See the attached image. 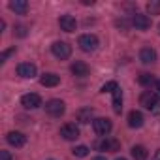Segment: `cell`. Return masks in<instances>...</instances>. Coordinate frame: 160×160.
Listing matches in <instances>:
<instances>
[{
    "instance_id": "cell-12",
    "label": "cell",
    "mask_w": 160,
    "mask_h": 160,
    "mask_svg": "<svg viewBox=\"0 0 160 160\" xmlns=\"http://www.w3.org/2000/svg\"><path fill=\"white\" fill-rule=\"evenodd\" d=\"M6 141L12 145V147H23L27 143V136L21 134V132H10L6 136Z\"/></svg>"
},
{
    "instance_id": "cell-25",
    "label": "cell",
    "mask_w": 160,
    "mask_h": 160,
    "mask_svg": "<svg viewBox=\"0 0 160 160\" xmlns=\"http://www.w3.org/2000/svg\"><path fill=\"white\" fill-rule=\"evenodd\" d=\"M13 34L19 36V38H25V36H27V27H25V25H17V27L13 28Z\"/></svg>"
},
{
    "instance_id": "cell-23",
    "label": "cell",
    "mask_w": 160,
    "mask_h": 160,
    "mask_svg": "<svg viewBox=\"0 0 160 160\" xmlns=\"http://www.w3.org/2000/svg\"><path fill=\"white\" fill-rule=\"evenodd\" d=\"M147 12H149L151 15H156V13H160V2H156V0L149 2V4H147Z\"/></svg>"
},
{
    "instance_id": "cell-13",
    "label": "cell",
    "mask_w": 160,
    "mask_h": 160,
    "mask_svg": "<svg viewBox=\"0 0 160 160\" xmlns=\"http://www.w3.org/2000/svg\"><path fill=\"white\" fill-rule=\"evenodd\" d=\"M70 70H72V73L77 75V77H85V75H89V72H91V68H89L83 60H75V62L70 66Z\"/></svg>"
},
{
    "instance_id": "cell-20",
    "label": "cell",
    "mask_w": 160,
    "mask_h": 160,
    "mask_svg": "<svg viewBox=\"0 0 160 160\" xmlns=\"http://www.w3.org/2000/svg\"><path fill=\"white\" fill-rule=\"evenodd\" d=\"M132 156H134L136 160H147L149 152H147V149H145L143 145H134V147H132Z\"/></svg>"
},
{
    "instance_id": "cell-19",
    "label": "cell",
    "mask_w": 160,
    "mask_h": 160,
    "mask_svg": "<svg viewBox=\"0 0 160 160\" xmlns=\"http://www.w3.org/2000/svg\"><path fill=\"white\" fill-rule=\"evenodd\" d=\"M113 111L115 113H121L122 111V91L121 89H117L115 92H113Z\"/></svg>"
},
{
    "instance_id": "cell-32",
    "label": "cell",
    "mask_w": 160,
    "mask_h": 160,
    "mask_svg": "<svg viewBox=\"0 0 160 160\" xmlns=\"http://www.w3.org/2000/svg\"><path fill=\"white\" fill-rule=\"evenodd\" d=\"M117 160H126V158H117Z\"/></svg>"
},
{
    "instance_id": "cell-30",
    "label": "cell",
    "mask_w": 160,
    "mask_h": 160,
    "mask_svg": "<svg viewBox=\"0 0 160 160\" xmlns=\"http://www.w3.org/2000/svg\"><path fill=\"white\" fill-rule=\"evenodd\" d=\"M156 89H158V92H160V79L156 81Z\"/></svg>"
},
{
    "instance_id": "cell-7",
    "label": "cell",
    "mask_w": 160,
    "mask_h": 160,
    "mask_svg": "<svg viewBox=\"0 0 160 160\" xmlns=\"http://www.w3.org/2000/svg\"><path fill=\"white\" fill-rule=\"evenodd\" d=\"M36 64H32V62H21L19 66H17V75H21V77H25V79H32L34 75H36Z\"/></svg>"
},
{
    "instance_id": "cell-9",
    "label": "cell",
    "mask_w": 160,
    "mask_h": 160,
    "mask_svg": "<svg viewBox=\"0 0 160 160\" xmlns=\"http://www.w3.org/2000/svg\"><path fill=\"white\" fill-rule=\"evenodd\" d=\"M60 136H62L64 139H68V141H73V139L79 138V128H77L73 122H66V124L60 128Z\"/></svg>"
},
{
    "instance_id": "cell-31",
    "label": "cell",
    "mask_w": 160,
    "mask_h": 160,
    "mask_svg": "<svg viewBox=\"0 0 160 160\" xmlns=\"http://www.w3.org/2000/svg\"><path fill=\"white\" fill-rule=\"evenodd\" d=\"M158 34H160V25H158Z\"/></svg>"
},
{
    "instance_id": "cell-1",
    "label": "cell",
    "mask_w": 160,
    "mask_h": 160,
    "mask_svg": "<svg viewBox=\"0 0 160 160\" xmlns=\"http://www.w3.org/2000/svg\"><path fill=\"white\" fill-rule=\"evenodd\" d=\"M77 45L81 47L83 51H87V53H91V51H94V49H98V45H100V42H98V38L94 36V34H81L79 36V40H77Z\"/></svg>"
},
{
    "instance_id": "cell-16",
    "label": "cell",
    "mask_w": 160,
    "mask_h": 160,
    "mask_svg": "<svg viewBox=\"0 0 160 160\" xmlns=\"http://www.w3.org/2000/svg\"><path fill=\"white\" fill-rule=\"evenodd\" d=\"M10 10L19 13V15H25L28 12V2H27V0H12V2H10Z\"/></svg>"
},
{
    "instance_id": "cell-15",
    "label": "cell",
    "mask_w": 160,
    "mask_h": 160,
    "mask_svg": "<svg viewBox=\"0 0 160 160\" xmlns=\"http://www.w3.org/2000/svg\"><path fill=\"white\" fill-rule=\"evenodd\" d=\"M143 121H145V119H143L141 111H136V109H134V111L128 113V126H130V128H141V126H143Z\"/></svg>"
},
{
    "instance_id": "cell-26",
    "label": "cell",
    "mask_w": 160,
    "mask_h": 160,
    "mask_svg": "<svg viewBox=\"0 0 160 160\" xmlns=\"http://www.w3.org/2000/svg\"><path fill=\"white\" fill-rule=\"evenodd\" d=\"M13 53H15V47H12V49H6L2 55H0V62H6V60H8V57H10V55H13Z\"/></svg>"
},
{
    "instance_id": "cell-5",
    "label": "cell",
    "mask_w": 160,
    "mask_h": 160,
    "mask_svg": "<svg viewBox=\"0 0 160 160\" xmlns=\"http://www.w3.org/2000/svg\"><path fill=\"white\" fill-rule=\"evenodd\" d=\"M45 111H47L51 117H60V115H64L66 106H64L62 100H49V102L45 104Z\"/></svg>"
},
{
    "instance_id": "cell-21",
    "label": "cell",
    "mask_w": 160,
    "mask_h": 160,
    "mask_svg": "<svg viewBox=\"0 0 160 160\" xmlns=\"http://www.w3.org/2000/svg\"><path fill=\"white\" fill-rule=\"evenodd\" d=\"M138 81H139V85H143V87H151L152 83H156L154 77H152L151 73H141V75L138 77Z\"/></svg>"
},
{
    "instance_id": "cell-18",
    "label": "cell",
    "mask_w": 160,
    "mask_h": 160,
    "mask_svg": "<svg viewBox=\"0 0 160 160\" xmlns=\"http://www.w3.org/2000/svg\"><path fill=\"white\" fill-rule=\"evenodd\" d=\"M92 115H94V111H92L91 108H83V109L77 111V121L81 122V124H87V122L92 119Z\"/></svg>"
},
{
    "instance_id": "cell-27",
    "label": "cell",
    "mask_w": 160,
    "mask_h": 160,
    "mask_svg": "<svg viewBox=\"0 0 160 160\" xmlns=\"http://www.w3.org/2000/svg\"><path fill=\"white\" fill-rule=\"evenodd\" d=\"M0 160H12V154L8 151H0Z\"/></svg>"
},
{
    "instance_id": "cell-4",
    "label": "cell",
    "mask_w": 160,
    "mask_h": 160,
    "mask_svg": "<svg viewBox=\"0 0 160 160\" xmlns=\"http://www.w3.org/2000/svg\"><path fill=\"white\" fill-rule=\"evenodd\" d=\"M139 104H141L145 109H156V108L160 106V98H158V94H154V92H151V91H145V92L141 94V98H139Z\"/></svg>"
},
{
    "instance_id": "cell-3",
    "label": "cell",
    "mask_w": 160,
    "mask_h": 160,
    "mask_svg": "<svg viewBox=\"0 0 160 160\" xmlns=\"http://www.w3.org/2000/svg\"><path fill=\"white\" fill-rule=\"evenodd\" d=\"M92 128H94V132L98 134V136H102V138H106L109 132H111V128H113V124H111V121L109 119H104V117H98V119H94L92 121Z\"/></svg>"
},
{
    "instance_id": "cell-22",
    "label": "cell",
    "mask_w": 160,
    "mask_h": 160,
    "mask_svg": "<svg viewBox=\"0 0 160 160\" xmlns=\"http://www.w3.org/2000/svg\"><path fill=\"white\" fill-rule=\"evenodd\" d=\"M72 152H73V156H77V158H83V156L89 154V147H87V145H77Z\"/></svg>"
},
{
    "instance_id": "cell-2",
    "label": "cell",
    "mask_w": 160,
    "mask_h": 160,
    "mask_svg": "<svg viewBox=\"0 0 160 160\" xmlns=\"http://www.w3.org/2000/svg\"><path fill=\"white\" fill-rule=\"evenodd\" d=\"M51 53H53L57 58L66 60V58H70V55H72V45L66 43V42H55V43L51 45Z\"/></svg>"
},
{
    "instance_id": "cell-14",
    "label": "cell",
    "mask_w": 160,
    "mask_h": 160,
    "mask_svg": "<svg viewBox=\"0 0 160 160\" xmlns=\"http://www.w3.org/2000/svg\"><path fill=\"white\" fill-rule=\"evenodd\" d=\"M139 60H141L143 64H152V62L156 60V51H154L152 47H143V49L139 51Z\"/></svg>"
},
{
    "instance_id": "cell-10",
    "label": "cell",
    "mask_w": 160,
    "mask_h": 160,
    "mask_svg": "<svg viewBox=\"0 0 160 160\" xmlns=\"http://www.w3.org/2000/svg\"><path fill=\"white\" fill-rule=\"evenodd\" d=\"M132 25H134L138 30H147V28L151 27V17H149V15H143V13H134Z\"/></svg>"
},
{
    "instance_id": "cell-17",
    "label": "cell",
    "mask_w": 160,
    "mask_h": 160,
    "mask_svg": "<svg viewBox=\"0 0 160 160\" xmlns=\"http://www.w3.org/2000/svg\"><path fill=\"white\" fill-rule=\"evenodd\" d=\"M40 83H42L43 87H57V85L60 83V77H58L57 73H43V75L40 77Z\"/></svg>"
},
{
    "instance_id": "cell-24",
    "label": "cell",
    "mask_w": 160,
    "mask_h": 160,
    "mask_svg": "<svg viewBox=\"0 0 160 160\" xmlns=\"http://www.w3.org/2000/svg\"><path fill=\"white\" fill-rule=\"evenodd\" d=\"M119 89V85L115 83V81H108L104 87H102V92H115Z\"/></svg>"
},
{
    "instance_id": "cell-8",
    "label": "cell",
    "mask_w": 160,
    "mask_h": 160,
    "mask_svg": "<svg viewBox=\"0 0 160 160\" xmlns=\"http://www.w3.org/2000/svg\"><path fill=\"white\" fill-rule=\"evenodd\" d=\"M21 104H23L27 109H36V108H40V106H42V98H40V94L28 92V94H23Z\"/></svg>"
},
{
    "instance_id": "cell-33",
    "label": "cell",
    "mask_w": 160,
    "mask_h": 160,
    "mask_svg": "<svg viewBox=\"0 0 160 160\" xmlns=\"http://www.w3.org/2000/svg\"><path fill=\"white\" fill-rule=\"evenodd\" d=\"M49 160H53V158H49Z\"/></svg>"
},
{
    "instance_id": "cell-11",
    "label": "cell",
    "mask_w": 160,
    "mask_h": 160,
    "mask_svg": "<svg viewBox=\"0 0 160 160\" xmlns=\"http://www.w3.org/2000/svg\"><path fill=\"white\" fill-rule=\"evenodd\" d=\"M58 25H60V28H62L64 32H73V30L77 28V21H75V17H72V15H60Z\"/></svg>"
},
{
    "instance_id": "cell-6",
    "label": "cell",
    "mask_w": 160,
    "mask_h": 160,
    "mask_svg": "<svg viewBox=\"0 0 160 160\" xmlns=\"http://www.w3.org/2000/svg\"><path fill=\"white\" fill-rule=\"evenodd\" d=\"M96 147H98L100 151H106V152H117V151L121 149V143H119L117 139H113V138H104L102 141L96 143Z\"/></svg>"
},
{
    "instance_id": "cell-29",
    "label": "cell",
    "mask_w": 160,
    "mask_h": 160,
    "mask_svg": "<svg viewBox=\"0 0 160 160\" xmlns=\"http://www.w3.org/2000/svg\"><path fill=\"white\" fill-rule=\"evenodd\" d=\"M92 160H106V156H94Z\"/></svg>"
},
{
    "instance_id": "cell-28",
    "label": "cell",
    "mask_w": 160,
    "mask_h": 160,
    "mask_svg": "<svg viewBox=\"0 0 160 160\" xmlns=\"http://www.w3.org/2000/svg\"><path fill=\"white\" fill-rule=\"evenodd\" d=\"M151 160H160V149L158 151H154V154H152V158Z\"/></svg>"
}]
</instances>
